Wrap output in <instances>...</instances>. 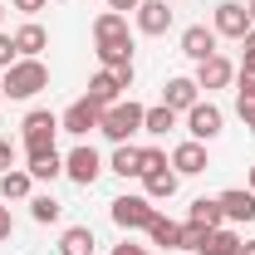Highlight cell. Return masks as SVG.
<instances>
[{"label": "cell", "mask_w": 255, "mask_h": 255, "mask_svg": "<svg viewBox=\"0 0 255 255\" xmlns=\"http://www.w3.org/2000/svg\"><path fill=\"white\" fill-rule=\"evenodd\" d=\"M182 118H187V132L196 137V142H211V137H221V128H226V113L216 108V103H206V98H201L196 108H187Z\"/></svg>", "instance_id": "obj_6"}, {"label": "cell", "mask_w": 255, "mask_h": 255, "mask_svg": "<svg viewBox=\"0 0 255 255\" xmlns=\"http://www.w3.org/2000/svg\"><path fill=\"white\" fill-rule=\"evenodd\" d=\"M162 255H182V251H162Z\"/></svg>", "instance_id": "obj_42"}, {"label": "cell", "mask_w": 255, "mask_h": 255, "mask_svg": "<svg viewBox=\"0 0 255 255\" xmlns=\"http://www.w3.org/2000/svg\"><path fill=\"white\" fill-rule=\"evenodd\" d=\"M118 94H123V84H118V79H113V69H98L94 79H89V103H98V108H113V103H118Z\"/></svg>", "instance_id": "obj_15"}, {"label": "cell", "mask_w": 255, "mask_h": 255, "mask_svg": "<svg viewBox=\"0 0 255 255\" xmlns=\"http://www.w3.org/2000/svg\"><path fill=\"white\" fill-rule=\"evenodd\" d=\"M113 255H147V246H132V241H123V246H113Z\"/></svg>", "instance_id": "obj_38"}, {"label": "cell", "mask_w": 255, "mask_h": 255, "mask_svg": "<svg viewBox=\"0 0 255 255\" xmlns=\"http://www.w3.org/2000/svg\"><path fill=\"white\" fill-rule=\"evenodd\" d=\"M49 89V69H44V59H15L5 74H0V94L5 98H34Z\"/></svg>", "instance_id": "obj_1"}, {"label": "cell", "mask_w": 255, "mask_h": 255, "mask_svg": "<svg viewBox=\"0 0 255 255\" xmlns=\"http://www.w3.org/2000/svg\"><path fill=\"white\" fill-rule=\"evenodd\" d=\"M142 103H132V98H118L113 108H103V123H98V132L108 137V142H128L132 132H142Z\"/></svg>", "instance_id": "obj_2"}, {"label": "cell", "mask_w": 255, "mask_h": 255, "mask_svg": "<svg viewBox=\"0 0 255 255\" xmlns=\"http://www.w3.org/2000/svg\"><path fill=\"white\" fill-rule=\"evenodd\" d=\"M241 246H246V241H241V236H236L231 226H216V231L206 236V246H201V255H241Z\"/></svg>", "instance_id": "obj_24"}, {"label": "cell", "mask_w": 255, "mask_h": 255, "mask_svg": "<svg viewBox=\"0 0 255 255\" xmlns=\"http://www.w3.org/2000/svg\"><path fill=\"white\" fill-rule=\"evenodd\" d=\"M54 132H64L59 118L49 113V108H30L25 113V123H20V137H25V157L30 152H49L54 147Z\"/></svg>", "instance_id": "obj_3"}, {"label": "cell", "mask_w": 255, "mask_h": 255, "mask_svg": "<svg viewBox=\"0 0 255 255\" xmlns=\"http://www.w3.org/2000/svg\"><path fill=\"white\" fill-rule=\"evenodd\" d=\"M236 84V64L226 59V54H211V59H201L196 64V89H231Z\"/></svg>", "instance_id": "obj_10"}, {"label": "cell", "mask_w": 255, "mask_h": 255, "mask_svg": "<svg viewBox=\"0 0 255 255\" xmlns=\"http://www.w3.org/2000/svg\"><path fill=\"white\" fill-rule=\"evenodd\" d=\"M216 201H221V216L231 226H251L255 221V191L251 187H231V191H221Z\"/></svg>", "instance_id": "obj_9"}, {"label": "cell", "mask_w": 255, "mask_h": 255, "mask_svg": "<svg viewBox=\"0 0 255 255\" xmlns=\"http://www.w3.org/2000/svg\"><path fill=\"white\" fill-rule=\"evenodd\" d=\"M137 5H142V0H108V10H118V15H132Z\"/></svg>", "instance_id": "obj_37"}, {"label": "cell", "mask_w": 255, "mask_h": 255, "mask_svg": "<svg viewBox=\"0 0 255 255\" xmlns=\"http://www.w3.org/2000/svg\"><path fill=\"white\" fill-rule=\"evenodd\" d=\"M216 39H221V34L206 30V25H187V30H182V54H187L191 64H201V59L216 54Z\"/></svg>", "instance_id": "obj_13"}, {"label": "cell", "mask_w": 255, "mask_h": 255, "mask_svg": "<svg viewBox=\"0 0 255 255\" xmlns=\"http://www.w3.org/2000/svg\"><path fill=\"white\" fill-rule=\"evenodd\" d=\"M241 255H255V241H246V246H241Z\"/></svg>", "instance_id": "obj_39"}, {"label": "cell", "mask_w": 255, "mask_h": 255, "mask_svg": "<svg viewBox=\"0 0 255 255\" xmlns=\"http://www.w3.org/2000/svg\"><path fill=\"white\" fill-rule=\"evenodd\" d=\"M15 59H20V54H15V39H10V34H0V69H10Z\"/></svg>", "instance_id": "obj_33"}, {"label": "cell", "mask_w": 255, "mask_h": 255, "mask_svg": "<svg viewBox=\"0 0 255 255\" xmlns=\"http://www.w3.org/2000/svg\"><path fill=\"white\" fill-rule=\"evenodd\" d=\"M147 236H152V246H162V251H182V226L167 221V216H152V226H147Z\"/></svg>", "instance_id": "obj_23"}, {"label": "cell", "mask_w": 255, "mask_h": 255, "mask_svg": "<svg viewBox=\"0 0 255 255\" xmlns=\"http://www.w3.org/2000/svg\"><path fill=\"white\" fill-rule=\"evenodd\" d=\"M236 113H241V123L255 132V98H241V103H236Z\"/></svg>", "instance_id": "obj_34"}, {"label": "cell", "mask_w": 255, "mask_h": 255, "mask_svg": "<svg viewBox=\"0 0 255 255\" xmlns=\"http://www.w3.org/2000/svg\"><path fill=\"white\" fill-rule=\"evenodd\" d=\"M30 216H34L39 226H54V221L64 216V206L54 201V196H30Z\"/></svg>", "instance_id": "obj_28"}, {"label": "cell", "mask_w": 255, "mask_h": 255, "mask_svg": "<svg viewBox=\"0 0 255 255\" xmlns=\"http://www.w3.org/2000/svg\"><path fill=\"white\" fill-rule=\"evenodd\" d=\"M246 10H251V25H255V0H251V5H246Z\"/></svg>", "instance_id": "obj_40"}, {"label": "cell", "mask_w": 255, "mask_h": 255, "mask_svg": "<svg viewBox=\"0 0 255 255\" xmlns=\"http://www.w3.org/2000/svg\"><path fill=\"white\" fill-rule=\"evenodd\" d=\"M98 123H103V108H98V103H89V98L69 103V108H64V118H59V128H64V132H74V137H89Z\"/></svg>", "instance_id": "obj_8"}, {"label": "cell", "mask_w": 255, "mask_h": 255, "mask_svg": "<svg viewBox=\"0 0 255 255\" xmlns=\"http://www.w3.org/2000/svg\"><path fill=\"white\" fill-rule=\"evenodd\" d=\"M132 20H137L142 34H167L172 30V5H167V0H142V5L132 10Z\"/></svg>", "instance_id": "obj_12"}, {"label": "cell", "mask_w": 255, "mask_h": 255, "mask_svg": "<svg viewBox=\"0 0 255 255\" xmlns=\"http://www.w3.org/2000/svg\"><path fill=\"white\" fill-rule=\"evenodd\" d=\"M255 98V69H236V103Z\"/></svg>", "instance_id": "obj_31"}, {"label": "cell", "mask_w": 255, "mask_h": 255, "mask_svg": "<svg viewBox=\"0 0 255 255\" xmlns=\"http://www.w3.org/2000/svg\"><path fill=\"white\" fill-rule=\"evenodd\" d=\"M118 39H132V34H128V15L103 10V15L94 20V44H118Z\"/></svg>", "instance_id": "obj_17"}, {"label": "cell", "mask_w": 255, "mask_h": 255, "mask_svg": "<svg viewBox=\"0 0 255 255\" xmlns=\"http://www.w3.org/2000/svg\"><path fill=\"white\" fill-rule=\"evenodd\" d=\"M54 5H64V0H54Z\"/></svg>", "instance_id": "obj_44"}, {"label": "cell", "mask_w": 255, "mask_h": 255, "mask_svg": "<svg viewBox=\"0 0 255 255\" xmlns=\"http://www.w3.org/2000/svg\"><path fill=\"white\" fill-rule=\"evenodd\" d=\"M211 30L226 34V39H246L255 25H251V10H246V5H236V0H221V5H216V20H211Z\"/></svg>", "instance_id": "obj_7"}, {"label": "cell", "mask_w": 255, "mask_h": 255, "mask_svg": "<svg viewBox=\"0 0 255 255\" xmlns=\"http://www.w3.org/2000/svg\"><path fill=\"white\" fill-rule=\"evenodd\" d=\"M162 167H172L167 152H162V147H142V177H147V172H162Z\"/></svg>", "instance_id": "obj_30"}, {"label": "cell", "mask_w": 255, "mask_h": 255, "mask_svg": "<svg viewBox=\"0 0 255 255\" xmlns=\"http://www.w3.org/2000/svg\"><path fill=\"white\" fill-rule=\"evenodd\" d=\"M172 128H177V113H172L167 103H157V108L142 113V132H147V137H167Z\"/></svg>", "instance_id": "obj_26"}, {"label": "cell", "mask_w": 255, "mask_h": 255, "mask_svg": "<svg viewBox=\"0 0 255 255\" xmlns=\"http://www.w3.org/2000/svg\"><path fill=\"white\" fill-rule=\"evenodd\" d=\"M162 103L172 108V113H187L201 103V89H196V79H167V89H162Z\"/></svg>", "instance_id": "obj_14"}, {"label": "cell", "mask_w": 255, "mask_h": 255, "mask_svg": "<svg viewBox=\"0 0 255 255\" xmlns=\"http://www.w3.org/2000/svg\"><path fill=\"white\" fill-rule=\"evenodd\" d=\"M15 236V216H10V206L0 201V241H10Z\"/></svg>", "instance_id": "obj_35"}, {"label": "cell", "mask_w": 255, "mask_h": 255, "mask_svg": "<svg viewBox=\"0 0 255 255\" xmlns=\"http://www.w3.org/2000/svg\"><path fill=\"white\" fill-rule=\"evenodd\" d=\"M10 39H15V54H20V59H39V49H49V34H44V25H34V20L20 25Z\"/></svg>", "instance_id": "obj_16"}, {"label": "cell", "mask_w": 255, "mask_h": 255, "mask_svg": "<svg viewBox=\"0 0 255 255\" xmlns=\"http://www.w3.org/2000/svg\"><path fill=\"white\" fill-rule=\"evenodd\" d=\"M25 172H30L34 182H54V177H64V157L54 147H49V152H30V167H25Z\"/></svg>", "instance_id": "obj_22"}, {"label": "cell", "mask_w": 255, "mask_h": 255, "mask_svg": "<svg viewBox=\"0 0 255 255\" xmlns=\"http://www.w3.org/2000/svg\"><path fill=\"white\" fill-rule=\"evenodd\" d=\"M206 236H211V231H206V226H182V251H196L201 255V246H206Z\"/></svg>", "instance_id": "obj_29"}, {"label": "cell", "mask_w": 255, "mask_h": 255, "mask_svg": "<svg viewBox=\"0 0 255 255\" xmlns=\"http://www.w3.org/2000/svg\"><path fill=\"white\" fill-rule=\"evenodd\" d=\"M167 162H172V172H177V177H196V172H206V167H211V162H206V142H196V137L177 142Z\"/></svg>", "instance_id": "obj_11"}, {"label": "cell", "mask_w": 255, "mask_h": 255, "mask_svg": "<svg viewBox=\"0 0 255 255\" xmlns=\"http://www.w3.org/2000/svg\"><path fill=\"white\" fill-rule=\"evenodd\" d=\"M59 255H94V231L89 226H69L59 236Z\"/></svg>", "instance_id": "obj_25"}, {"label": "cell", "mask_w": 255, "mask_h": 255, "mask_svg": "<svg viewBox=\"0 0 255 255\" xmlns=\"http://www.w3.org/2000/svg\"><path fill=\"white\" fill-rule=\"evenodd\" d=\"M108 172H118V177H142V147L118 142V147H113V157H108Z\"/></svg>", "instance_id": "obj_19"}, {"label": "cell", "mask_w": 255, "mask_h": 255, "mask_svg": "<svg viewBox=\"0 0 255 255\" xmlns=\"http://www.w3.org/2000/svg\"><path fill=\"white\" fill-rule=\"evenodd\" d=\"M0 98H5V94H0Z\"/></svg>", "instance_id": "obj_45"}, {"label": "cell", "mask_w": 255, "mask_h": 255, "mask_svg": "<svg viewBox=\"0 0 255 255\" xmlns=\"http://www.w3.org/2000/svg\"><path fill=\"white\" fill-rule=\"evenodd\" d=\"M64 177H69L74 187H94L98 177H103V157H98L89 142H79V147L64 157Z\"/></svg>", "instance_id": "obj_5"}, {"label": "cell", "mask_w": 255, "mask_h": 255, "mask_svg": "<svg viewBox=\"0 0 255 255\" xmlns=\"http://www.w3.org/2000/svg\"><path fill=\"white\" fill-rule=\"evenodd\" d=\"M34 187V177L25 167H10V172H0V201H25Z\"/></svg>", "instance_id": "obj_20"}, {"label": "cell", "mask_w": 255, "mask_h": 255, "mask_svg": "<svg viewBox=\"0 0 255 255\" xmlns=\"http://www.w3.org/2000/svg\"><path fill=\"white\" fill-rule=\"evenodd\" d=\"M251 191H255V167H251Z\"/></svg>", "instance_id": "obj_41"}, {"label": "cell", "mask_w": 255, "mask_h": 255, "mask_svg": "<svg viewBox=\"0 0 255 255\" xmlns=\"http://www.w3.org/2000/svg\"><path fill=\"white\" fill-rule=\"evenodd\" d=\"M241 69H255V30L241 39Z\"/></svg>", "instance_id": "obj_32"}, {"label": "cell", "mask_w": 255, "mask_h": 255, "mask_svg": "<svg viewBox=\"0 0 255 255\" xmlns=\"http://www.w3.org/2000/svg\"><path fill=\"white\" fill-rule=\"evenodd\" d=\"M177 182H182V177H177L172 167L147 172V177H142V196H147V201H172V196H177Z\"/></svg>", "instance_id": "obj_18"}, {"label": "cell", "mask_w": 255, "mask_h": 255, "mask_svg": "<svg viewBox=\"0 0 255 255\" xmlns=\"http://www.w3.org/2000/svg\"><path fill=\"white\" fill-rule=\"evenodd\" d=\"M187 221H191V226H206V231L226 226V216H221V201H216V196H196V201H191V211H187Z\"/></svg>", "instance_id": "obj_21"}, {"label": "cell", "mask_w": 255, "mask_h": 255, "mask_svg": "<svg viewBox=\"0 0 255 255\" xmlns=\"http://www.w3.org/2000/svg\"><path fill=\"white\" fill-rule=\"evenodd\" d=\"M10 5H15V10H20V15H39V10H44V5H49V0H10Z\"/></svg>", "instance_id": "obj_36"}, {"label": "cell", "mask_w": 255, "mask_h": 255, "mask_svg": "<svg viewBox=\"0 0 255 255\" xmlns=\"http://www.w3.org/2000/svg\"><path fill=\"white\" fill-rule=\"evenodd\" d=\"M0 20H5V5H0Z\"/></svg>", "instance_id": "obj_43"}, {"label": "cell", "mask_w": 255, "mask_h": 255, "mask_svg": "<svg viewBox=\"0 0 255 255\" xmlns=\"http://www.w3.org/2000/svg\"><path fill=\"white\" fill-rule=\"evenodd\" d=\"M94 54H98V64H103V69H128V64H132V39H118V44H98Z\"/></svg>", "instance_id": "obj_27"}, {"label": "cell", "mask_w": 255, "mask_h": 255, "mask_svg": "<svg viewBox=\"0 0 255 255\" xmlns=\"http://www.w3.org/2000/svg\"><path fill=\"white\" fill-rule=\"evenodd\" d=\"M108 216H113V226H123V231H147L152 216H157V201H147V196H118L108 206Z\"/></svg>", "instance_id": "obj_4"}]
</instances>
